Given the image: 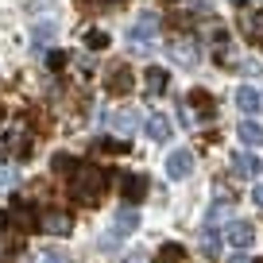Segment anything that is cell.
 I'll return each mask as SVG.
<instances>
[{
  "label": "cell",
  "mask_w": 263,
  "mask_h": 263,
  "mask_svg": "<svg viewBox=\"0 0 263 263\" xmlns=\"http://www.w3.org/2000/svg\"><path fill=\"white\" fill-rule=\"evenodd\" d=\"M62 178H66V194L85 209L101 205V197H105V190H108V171L97 166V163H82V159H74V166H70Z\"/></svg>",
  "instance_id": "cell-1"
},
{
  "label": "cell",
  "mask_w": 263,
  "mask_h": 263,
  "mask_svg": "<svg viewBox=\"0 0 263 263\" xmlns=\"http://www.w3.org/2000/svg\"><path fill=\"white\" fill-rule=\"evenodd\" d=\"M159 35V16L155 12H143L140 20H136V27L128 31V47H136V50H147V43Z\"/></svg>",
  "instance_id": "cell-2"
},
{
  "label": "cell",
  "mask_w": 263,
  "mask_h": 263,
  "mask_svg": "<svg viewBox=\"0 0 263 263\" xmlns=\"http://www.w3.org/2000/svg\"><path fill=\"white\" fill-rule=\"evenodd\" d=\"M132 89H136V74H132V66L128 62L112 66L108 78H105V93H108V97H124V93H132Z\"/></svg>",
  "instance_id": "cell-3"
},
{
  "label": "cell",
  "mask_w": 263,
  "mask_h": 263,
  "mask_svg": "<svg viewBox=\"0 0 263 263\" xmlns=\"http://www.w3.org/2000/svg\"><path fill=\"white\" fill-rule=\"evenodd\" d=\"M35 224H39L43 232H50V236H66V232L74 229V217L66 213V209H43Z\"/></svg>",
  "instance_id": "cell-4"
},
{
  "label": "cell",
  "mask_w": 263,
  "mask_h": 263,
  "mask_svg": "<svg viewBox=\"0 0 263 263\" xmlns=\"http://www.w3.org/2000/svg\"><path fill=\"white\" fill-rule=\"evenodd\" d=\"M31 136H27L24 128H12V132H4V151H8L12 159H16V163H24L27 155H31Z\"/></svg>",
  "instance_id": "cell-5"
},
{
  "label": "cell",
  "mask_w": 263,
  "mask_h": 263,
  "mask_svg": "<svg viewBox=\"0 0 263 263\" xmlns=\"http://www.w3.org/2000/svg\"><path fill=\"white\" fill-rule=\"evenodd\" d=\"M120 194H124V205H140L143 197H147V178H143V174H124Z\"/></svg>",
  "instance_id": "cell-6"
},
{
  "label": "cell",
  "mask_w": 263,
  "mask_h": 263,
  "mask_svg": "<svg viewBox=\"0 0 263 263\" xmlns=\"http://www.w3.org/2000/svg\"><path fill=\"white\" fill-rule=\"evenodd\" d=\"M186 108H194L197 120H217V101H213V93H205V89H190Z\"/></svg>",
  "instance_id": "cell-7"
},
{
  "label": "cell",
  "mask_w": 263,
  "mask_h": 263,
  "mask_svg": "<svg viewBox=\"0 0 263 263\" xmlns=\"http://www.w3.org/2000/svg\"><path fill=\"white\" fill-rule=\"evenodd\" d=\"M224 240H229L232 248H240V252H244V248H252V244H255V229H252V221H232L229 229H224Z\"/></svg>",
  "instance_id": "cell-8"
},
{
  "label": "cell",
  "mask_w": 263,
  "mask_h": 263,
  "mask_svg": "<svg viewBox=\"0 0 263 263\" xmlns=\"http://www.w3.org/2000/svg\"><path fill=\"white\" fill-rule=\"evenodd\" d=\"M105 124H112V132L120 136V140H132V132L140 128V112L124 108V112H112V116H105Z\"/></svg>",
  "instance_id": "cell-9"
},
{
  "label": "cell",
  "mask_w": 263,
  "mask_h": 263,
  "mask_svg": "<svg viewBox=\"0 0 263 263\" xmlns=\"http://www.w3.org/2000/svg\"><path fill=\"white\" fill-rule=\"evenodd\" d=\"M190 171H194V155H190V147L171 151V159H166V174H171V178H186Z\"/></svg>",
  "instance_id": "cell-10"
},
{
  "label": "cell",
  "mask_w": 263,
  "mask_h": 263,
  "mask_svg": "<svg viewBox=\"0 0 263 263\" xmlns=\"http://www.w3.org/2000/svg\"><path fill=\"white\" fill-rule=\"evenodd\" d=\"M232 166H236L240 178H259V171H263V163L255 159V151H236V155H232Z\"/></svg>",
  "instance_id": "cell-11"
},
{
  "label": "cell",
  "mask_w": 263,
  "mask_h": 263,
  "mask_svg": "<svg viewBox=\"0 0 263 263\" xmlns=\"http://www.w3.org/2000/svg\"><path fill=\"white\" fill-rule=\"evenodd\" d=\"M240 31H244L252 43H263V12L259 8H255V12L244 8V12H240Z\"/></svg>",
  "instance_id": "cell-12"
},
{
  "label": "cell",
  "mask_w": 263,
  "mask_h": 263,
  "mask_svg": "<svg viewBox=\"0 0 263 263\" xmlns=\"http://www.w3.org/2000/svg\"><path fill=\"white\" fill-rule=\"evenodd\" d=\"M143 85H147L151 97H163L166 85H171V74H166L163 66H147V74H143Z\"/></svg>",
  "instance_id": "cell-13"
},
{
  "label": "cell",
  "mask_w": 263,
  "mask_h": 263,
  "mask_svg": "<svg viewBox=\"0 0 263 263\" xmlns=\"http://www.w3.org/2000/svg\"><path fill=\"white\" fill-rule=\"evenodd\" d=\"M140 229V213H136V205H124L120 213H116L112 221V236H128V232Z\"/></svg>",
  "instance_id": "cell-14"
},
{
  "label": "cell",
  "mask_w": 263,
  "mask_h": 263,
  "mask_svg": "<svg viewBox=\"0 0 263 263\" xmlns=\"http://www.w3.org/2000/svg\"><path fill=\"white\" fill-rule=\"evenodd\" d=\"M171 54H174V62H182V66H197V58H201V50H197V43L194 39H174L171 43Z\"/></svg>",
  "instance_id": "cell-15"
},
{
  "label": "cell",
  "mask_w": 263,
  "mask_h": 263,
  "mask_svg": "<svg viewBox=\"0 0 263 263\" xmlns=\"http://www.w3.org/2000/svg\"><path fill=\"white\" fill-rule=\"evenodd\" d=\"M143 132H147V140H155V143H166L171 140V120H166V116H147V120H143Z\"/></svg>",
  "instance_id": "cell-16"
},
{
  "label": "cell",
  "mask_w": 263,
  "mask_h": 263,
  "mask_svg": "<svg viewBox=\"0 0 263 263\" xmlns=\"http://www.w3.org/2000/svg\"><path fill=\"white\" fill-rule=\"evenodd\" d=\"M236 105H240V112H259L263 108V93L259 89H252V85H244V89H236Z\"/></svg>",
  "instance_id": "cell-17"
},
{
  "label": "cell",
  "mask_w": 263,
  "mask_h": 263,
  "mask_svg": "<svg viewBox=\"0 0 263 263\" xmlns=\"http://www.w3.org/2000/svg\"><path fill=\"white\" fill-rule=\"evenodd\" d=\"M240 140L248 143V147H263V124H255V120H240Z\"/></svg>",
  "instance_id": "cell-18"
},
{
  "label": "cell",
  "mask_w": 263,
  "mask_h": 263,
  "mask_svg": "<svg viewBox=\"0 0 263 263\" xmlns=\"http://www.w3.org/2000/svg\"><path fill=\"white\" fill-rule=\"evenodd\" d=\"M201 255L205 259H221V236H217V229L201 232Z\"/></svg>",
  "instance_id": "cell-19"
},
{
  "label": "cell",
  "mask_w": 263,
  "mask_h": 263,
  "mask_svg": "<svg viewBox=\"0 0 263 263\" xmlns=\"http://www.w3.org/2000/svg\"><path fill=\"white\" fill-rule=\"evenodd\" d=\"M93 151H105V155H124V151H128V140H108V136H97V140H93Z\"/></svg>",
  "instance_id": "cell-20"
},
{
  "label": "cell",
  "mask_w": 263,
  "mask_h": 263,
  "mask_svg": "<svg viewBox=\"0 0 263 263\" xmlns=\"http://www.w3.org/2000/svg\"><path fill=\"white\" fill-rule=\"evenodd\" d=\"M155 263H186V248L182 244H163L155 255Z\"/></svg>",
  "instance_id": "cell-21"
},
{
  "label": "cell",
  "mask_w": 263,
  "mask_h": 263,
  "mask_svg": "<svg viewBox=\"0 0 263 263\" xmlns=\"http://www.w3.org/2000/svg\"><path fill=\"white\" fill-rule=\"evenodd\" d=\"M54 31H58L54 24H39V27L31 31V47H35V50H43V47H47L50 39H54Z\"/></svg>",
  "instance_id": "cell-22"
},
{
  "label": "cell",
  "mask_w": 263,
  "mask_h": 263,
  "mask_svg": "<svg viewBox=\"0 0 263 263\" xmlns=\"http://www.w3.org/2000/svg\"><path fill=\"white\" fill-rule=\"evenodd\" d=\"M120 4H128V0H78V8L82 12H112V8H120Z\"/></svg>",
  "instance_id": "cell-23"
},
{
  "label": "cell",
  "mask_w": 263,
  "mask_h": 263,
  "mask_svg": "<svg viewBox=\"0 0 263 263\" xmlns=\"http://www.w3.org/2000/svg\"><path fill=\"white\" fill-rule=\"evenodd\" d=\"M50 166H54V174H66L70 166H74V155H66V151H58V155L50 159Z\"/></svg>",
  "instance_id": "cell-24"
},
{
  "label": "cell",
  "mask_w": 263,
  "mask_h": 263,
  "mask_svg": "<svg viewBox=\"0 0 263 263\" xmlns=\"http://www.w3.org/2000/svg\"><path fill=\"white\" fill-rule=\"evenodd\" d=\"M85 47L105 50V47H108V35H105V31H89V35H85Z\"/></svg>",
  "instance_id": "cell-25"
},
{
  "label": "cell",
  "mask_w": 263,
  "mask_h": 263,
  "mask_svg": "<svg viewBox=\"0 0 263 263\" xmlns=\"http://www.w3.org/2000/svg\"><path fill=\"white\" fill-rule=\"evenodd\" d=\"M20 182V174L12 171V166H0V190H12Z\"/></svg>",
  "instance_id": "cell-26"
},
{
  "label": "cell",
  "mask_w": 263,
  "mask_h": 263,
  "mask_svg": "<svg viewBox=\"0 0 263 263\" xmlns=\"http://www.w3.org/2000/svg\"><path fill=\"white\" fill-rule=\"evenodd\" d=\"M47 66H50V70H62V66H70V54H62V50H50V54H47Z\"/></svg>",
  "instance_id": "cell-27"
},
{
  "label": "cell",
  "mask_w": 263,
  "mask_h": 263,
  "mask_svg": "<svg viewBox=\"0 0 263 263\" xmlns=\"http://www.w3.org/2000/svg\"><path fill=\"white\" fill-rule=\"evenodd\" d=\"M54 0H27V8H50Z\"/></svg>",
  "instance_id": "cell-28"
},
{
  "label": "cell",
  "mask_w": 263,
  "mask_h": 263,
  "mask_svg": "<svg viewBox=\"0 0 263 263\" xmlns=\"http://www.w3.org/2000/svg\"><path fill=\"white\" fill-rule=\"evenodd\" d=\"M252 201H255V205L263 209V186H255V190H252Z\"/></svg>",
  "instance_id": "cell-29"
},
{
  "label": "cell",
  "mask_w": 263,
  "mask_h": 263,
  "mask_svg": "<svg viewBox=\"0 0 263 263\" xmlns=\"http://www.w3.org/2000/svg\"><path fill=\"white\" fill-rule=\"evenodd\" d=\"M43 263H66V259H62L58 252H47V255H43Z\"/></svg>",
  "instance_id": "cell-30"
},
{
  "label": "cell",
  "mask_w": 263,
  "mask_h": 263,
  "mask_svg": "<svg viewBox=\"0 0 263 263\" xmlns=\"http://www.w3.org/2000/svg\"><path fill=\"white\" fill-rule=\"evenodd\" d=\"M229 263H252V259H248V255H232Z\"/></svg>",
  "instance_id": "cell-31"
},
{
  "label": "cell",
  "mask_w": 263,
  "mask_h": 263,
  "mask_svg": "<svg viewBox=\"0 0 263 263\" xmlns=\"http://www.w3.org/2000/svg\"><path fill=\"white\" fill-rule=\"evenodd\" d=\"M0 120H4V105H0Z\"/></svg>",
  "instance_id": "cell-32"
},
{
  "label": "cell",
  "mask_w": 263,
  "mask_h": 263,
  "mask_svg": "<svg viewBox=\"0 0 263 263\" xmlns=\"http://www.w3.org/2000/svg\"><path fill=\"white\" fill-rule=\"evenodd\" d=\"M252 263H263V259H252Z\"/></svg>",
  "instance_id": "cell-33"
},
{
  "label": "cell",
  "mask_w": 263,
  "mask_h": 263,
  "mask_svg": "<svg viewBox=\"0 0 263 263\" xmlns=\"http://www.w3.org/2000/svg\"><path fill=\"white\" fill-rule=\"evenodd\" d=\"M236 4H244V0H236Z\"/></svg>",
  "instance_id": "cell-34"
}]
</instances>
